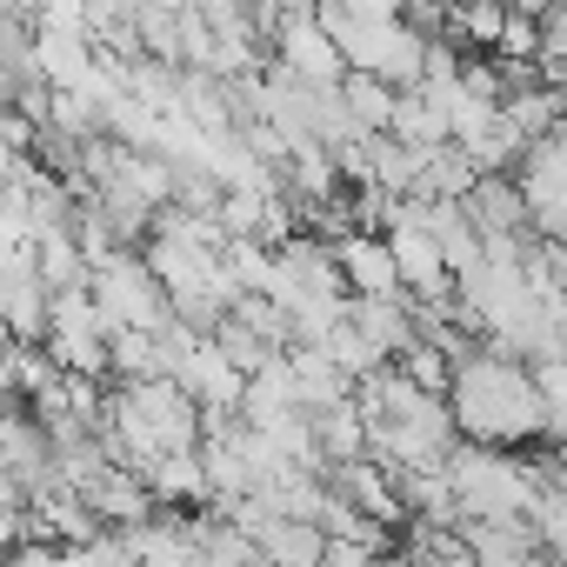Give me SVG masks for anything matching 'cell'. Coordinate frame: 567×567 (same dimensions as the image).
Wrapping results in <instances>:
<instances>
[{
	"label": "cell",
	"mask_w": 567,
	"mask_h": 567,
	"mask_svg": "<svg viewBox=\"0 0 567 567\" xmlns=\"http://www.w3.org/2000/svg\"><path fill=\"white\" fill-rule=\"evenodd\" d=\"M447 421L467 447H501L514 454L520 441H540V394H534V374L494 348H474L467 361H454V381H447Z\"/></svg>",
	"instance_id": "6da1fadb"
},
{
	"label": "cell",
	"mask_w": 567,
	"mask_h": 567,
	"mask_svg": "<svg viewBox=\"0 0 567 567\" xmlns=\"http://www.w3.org/2000/svg\"><path fill=\"white\" fill-rule=\"evenodd\" d=\"M315 28L341 48V68H348V74H374V81H388L394 94H414V87H421L427 34H421L401 8H388V0L315 8Z\"/></svg>",
	"instance_id": "7a4b0ae2"
},
{
	"label": "cell",
	"mask_w": 567,
	"mask_h": 567,
	"mask_svg": "<svg viewBox=\"0 0 567 567\" xmlns=\"http://www.w3.org/2000/svg\"><path fill=\"white\" fill-rule=\"evenodd\" d=\"M447 487H454L461 527L467 520H534V507H540V467L520 454H501V447L461 441L447 454Z\"/></svg>",
	"instance_id": "3957f363"
},
{
	"label": "cell",
	"mask_w": 567,
	"mask_h": 567,
	"mask_svg": "<svg viewBox=\"0 0 567 567\" xmlns=\"http://www.w3.org/2000/svg\"><path fill=\"white\" fill-rule=\"evenodd\" d=\"M87 295H94L107 334H167L174 328V308L161 295L154 267L141 260V247H121V254L94 260L87 267Z\"/></svg>",
	"instance_id": "277c9868"
},
{
	"label": "cell",
	"mask_w": 567,
	"mask_h": 567,
	"mask_svg": "<svg viewBox=\"0 0 567 567\" xmlns=\"http://www.w3.org/2000/svg\"><path fill=\"white\" fill-rule=\"evenodd\" d=\"M107 321H101V308H94V295L87 288H74V295H54L48 301V361L61 368V374H74V381H107Z\"/></svg>",
	"instance_id": "5b68a950"
},
{
	"label": "cell",
	"mask_w": 567,
	"mask_h": 567,
	"mask_svg": "<svg viewBox=\"0 0 567 567\" xmlns=\"http://www.w3.org/2000/svg\"><path fill=\"white\" fill-rule=\"evenodd\" d=\"M174 388L200 408V427L207 421H240V394H247V374L214 348V334H200L187 348V361L174 368Z\"/></svg>",
	"instance_id": "8992f818"
},
{
	"label": "cell",
	"mask_w": 567,
	"mask_h": 567,
	"mask_svg": "<svg viewBox=\"0 0 567 567\" xmlns=\"http://www.w3.org/2000/svg\"><path fill=\"white\" fill-rule=\"evenodd\" d=\"M334 274H341L348 301H408L381 234H341L334 240Z\"/></svg>",
	"instance_id": "52a82bcc"
},
{
	"label": "cell",
	"mask_w": 567,
	"mask_h": 567,
	"mask_svg": "<svg viewBox=\"0 0 567 567\" xmlns=\"http://www.w3.org/2000/svg\"><path fill=\"white\" fill-rule=\"evenodd\" d=\"M328 494H334V501H348V507H354L361 520H374L381 534L408 527V507H401L394 474H388L381 461H348V467H328Z\"/></svg>",
	"instance_id": "ba28073f"
},
{
	"label": "cell",
	"mask_w": 567,
	"mask_h": 567,
	"mask_svg": "<svg viewBox=\"0 0 567 567\" xmlns=\"http://www.w3.org/2000/svg\"><path fill=\"white\" fill-rule=\"evenodd\" d=\"M348 328L374 348L381 368H394L414 348V308L408 301H348Z\"/></svg>",
	"instance_id": "9c48e42d"
},
{
	"label": "cell",
	"mask_w": 567,
	"mask_h": 567,
	"mask_svg": "<svg viewBox=\"0 0 567 567\" xmlns=\"http://www.w3.org/2000/svg\"><path fill=\"white\" fill-rule=\"evenodd\" d=\"M254 554H260V567H321V560H328V534L267 514L260 534H254Z\"/></svg>",
	"instance_id": "30bf717a"
},
{
	"label": "cell",
	"mask_w": 567,
	"mask_h": 567,
	"mask_svg": "<svg viewBox=\"0 0 567 567\" xmlns=\"http://www.w3.org/2000/svg\"><path fill=\"white\" fill-rule=\"evenodd\" d=\"M315 421V447H321V467H348V461H368V414L354 401L328 408V414H308Z\"/></svg>",
	"instance_id": "8fae6325"
},
{
	"label": "cell",
	"mask_w": 567,
	"mask_h": 567,
	"mask_svg": "<svg viewBox=\"0 0 567 567\" xmlns=\"http://www.w3.org/2000/svg\"><path fill=\"white\" fill-rule=\"evenodd\" d=\"M280 414H301V401H295V374H288V354L267 361L260 374H247V394H240V421H247V427H267V421H280Z\"/></svg>",
	"instance_id": "7c38bea8"
},
{
	"label": "cell",
	"mask_w": 567,
	"mask_h": 567,
	"mask_svg": "<svg viewBox=\"0 0 567 567\" xmlns=\"http://www.w3.org/2000/svg\"><path fill=\"white\" fill-rule=\"evenodd\" d=\"M141 381H167L161 334H114L107 341V388H141Z\"/></svg>",
	"instance_id": "4fadbf2b"
},
{
	"label": "cell",
	"mask_w": 567,
	"mask_h": 567,
	"mask_svg": "<svg viewBox=\"0 0 567 567\" xmlns=\"http://www.w3.org/2000/svg\"><path fill=\"white\" fill-rule=\"evenodd\" d=\"M388 141H401L408 154H434V147H447V114H441V107H427L421 94H394Z\"/></svg>",
	"instance_id": "5bb4252c"
},
{
	"label": "cell",
	"mask_w": 567,
	"mask_h": 567,
	"mask_svg": "<svg viewBox=\"0 0 567 567\" xmlns=\"http://www.w3.org/2000/svg\"><path fill=\"white\" fill-rule=\"evenodd\" d=\"M341 107H348V121L374 141V134H388V121H394V87L374 81V74H348V81H341Z\"/></svg>",
	"instance_id": "9a60e30c"
},
{
	"label": "cell",
	"mask_w": 567,
	"mask_h": 567,
	"mask_svg": "<svg viewBox=\"0 0 567 567\" xmlns=\"http://www.w3.org/2000/svg\"><path fill=\"white\" fill-rule=\"evenodd\" d=\"M0 567H74V554H68V547H54V540H21Z\"/></svg>",
	"instance_id": "2e32d148"
},
{
	"label": "cell",
	"mask_w": 567,
	"mask_h": 567,
	"mask_svg": "<svg viewBox=\"0 0 567 567\" xmlns=\"http://www.w3.org/2000/svg\"><path fill=\"white\" fill-rule=\"evenodd\" d=\"M8 101H14V81H8V74H0V107H8Z\"/></svg>",
	"instance_id": "e0dca14e"
}]
</instances>
